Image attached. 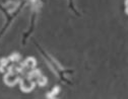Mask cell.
I'll return each mask as SVG.
<instances>
[{
  "mask_svg": "<svg viewBox=\"0 0 128 99\" xmlns=\"http://www.w3.org/2000/svg\"><path fill=\"white\" fill-rule=\"evenodd\" d=\"M22 4L20 5V6H18V8L16 9V10H14L12 13H8L7 12V9L6 8H4L3 6H1L0 5V10H2L4 13H5V15H6V22H5V24H4V26L2 27V29H1V31H0V39L2 38V36L6 32V30H7V28H8V26L10 25V23L12 22V20L16 17V15H18V13L20 11V9H22Z\"/></svg>",
  "mask_w": 128,
  "mask_h": 99,
  "instance_id": "cell-1",
  "label": "cell"
},
{
  "mask_svg": "<svg viewBox=\"0 0 128 99\" xmlns=\"http://www.w3.org/2000/svg\"><path fill=\"white\" fill-rule=\"evenodd\" d=\"M126 13L128 14V7H126Z\"/></svg>",
  "mask_w": 128,
  "mask_h": 99,
  "instance_id": "cell-2",
  "label": "cell"
}]
</instances>
